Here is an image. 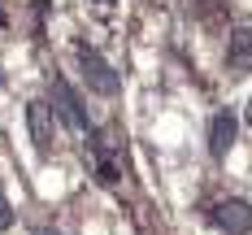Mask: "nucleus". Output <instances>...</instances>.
Returning <instances> with one entry per match:
<instances>
[{"mask_svg": "<svg viewBox=\"0 0 252 235\" xmlns=\"http://www.w3.org/2000/svg\"><path fill=\"white\" fill-rule=\"evenodd\" d=\"M26 127H31V144H35V153L39 157H48L52 153V109L48 101H31L26 104Z\"/></svg>", "mask_w": 252, "mask_h": 235, "instance_id": "nucleus-4", "label": "nucleus"}, {"mask_svg": "<svg viewBox=\"0 0 252 235\" xmlns=\"http://www.w3.org/2000/svg\"><path fill=\"white\" fill-rule=\"evenodd\" d=\"M209 218H213L218 231H226V235H252V205L239 201V196L218 201V205L209 209Z\"/></svg>", "mask_w": 252, "mask_h": 235, "instance_id": "nucleus-3", "label": "nucleus"}, {"mask_svg": "<svg viewBox=\"0 0 252 235\" xmlns=\"http://www.w3.org/2000/svg\"><path fill=\"white\" fill-rule=\"evenodd\" d=\"M4 227H13V205H9V196H4V187H0V231Z\"/></svg>", "mask_w": 252, "mask_h": 235, "instance_id": "nucleus-7", "label": "nucleus"}, {"mask_svg": "<svg viewBox=\"0 0 252 235\" xmlns=\"http://www.w3.org/2000/svg\"><path fill=\"white\" fill-rule=\"evenodd\" d=\"M244 118H248V122H252V101H248V109H244Z\"/></svg>", "mask_w": 252, "mask_h": 235, "instance_id": "nucleus-9", "label": "nucleus"}, {"mask_svg": "<svg viewBox=\"0 0 252 235\" xmlns=\"http://www.w3.org/2000/svg\"><path fill=\"white\" fill-rule=\"evenodd\" d=\"M226 70L230 74L252 70V26H235V35L226 39Z\"/></svg>", "mask_w": 252, "mask_h": 235, "instance_id": "nucleus-6", "label": "nucleus"}, {"mask_svg": "<svg viewBox=\"0 0 252 235\" xmlns=\"http://www.w3.org/2000/svg\"><path fill=\"white\" fill-rule=\"evenodd\" d=\"M78 70H83V78H87V87H92V92H100V96H118L122 78H118V70H113L96 48L78 44Z\"/></svg>", "mask_w": 252, "mask_h": 235, "instance_id": "nucleus-2", "label": "nucleus"}, {"mask_svg": "<svg viewBox=\"0 0 252 235\" xmlns=\"http://www.w3.org/2000/svg\"><path fill=\"white\" fill-rule=\"evenodd\" d=\"M48 101H52V113L65 122V131H70L74 139H87V135H92V122L83 118V104H78V96L70 92V83H65V78H52Z\"/></svg>", "mask_w": 252, "mask_h": 235, "instance_id": "nucleus-1", "label": "nucleus"}, {"mask_svg": "<svg viewBox=\"0 0 252 235\" xmlns=\"http://www.w3.org/2000/svg\"><path fill=\"white\" fill-rule=\"evenodd\" d=\"M235 135H239V118H235V109H218L213 122H209V153L222 161V157L235 148Z\"/></svg>", "mask_w": 252, "mask_h": 235, "instance_id": "nucleus-5", "label": "nucleus"}, {"mask_svg": "<svg viewBox=\"0 0 252 235\" xmlns=\"http://www.w3.org/2000/svg\"><path fill=\"white\" fill-rule=\"evenodd\" d=\"M35 235H61V231H52V227H39V231H35Z\"/></svg>", "mask_w": 252, "mask_h": 235, "instance_id": "nucleus-8", "label": "nucleus"}]
</instances>
